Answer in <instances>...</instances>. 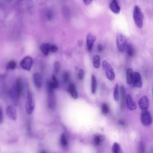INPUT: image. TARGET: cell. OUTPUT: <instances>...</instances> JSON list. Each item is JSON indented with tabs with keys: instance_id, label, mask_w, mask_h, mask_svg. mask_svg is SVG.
<instances>
[{
	"instance_id": "obj_25",
	"label": "cell",
	"mask_w": 153,
	"mask_h": 153,
	"mask_svg": "<svg viewBox=\"0 0 153 153\" xmlns=\"http://www.w3.org/2000/svg\"><path fill=\"white\" fill-rule=\"evenodd\" d=\"M60 142L61 145L64 147L66 146L68 144L66 137L64 133L63 134L61 137Z\"/></svg>"
},
{
	"instance_id": "obj_39",
	"label": "cell",
	"mask_w": 153,
	"mask_h": 153,
	"mask_svg": "<svg viewBox=\"0 0 153 153\" xmlns=\"http://www.w3.org/2000/svg\"><path fill=\"white\" fill-rule=\"evenodd\" d=\"M119 123L121 125H123L125 123L124 121L122 119H121L119 121Z\"/></svg>"
},
{
	"instance_id": "obj_17",
	"label": "cell",
	"mask_w": 153,
	"mask_h": 153,
	"mask_svg": "<svg viewBox=\"0 0 153 153\" xmlns=\"http://www.w3.org/2000/svg\"><path fill=\"white\" fill-rule=\"evenodd\" d=\"M16 88L18 95V97H20L23 90L22 82L20 78H18L16 80Z\"/></svg>"
},
{
	"instance_id": "obj_14",
	"label": "cell",
	"mask_w": 153,
	"mask_h": 153,
	"mask_svg": "<svg viewBox=\"0 0 153 153\" xmlns=\"http://www.w3.org/2000/svg\"><path fill=\"white\" fill-rule=\"evenodd\" d=\"M126 103L128 108L130 110L133 111L136 109V104L130 94H128L127 96Z\"/></svg>"
},
{
	"instance_id": "obj_23",
	"label": "cell",
	"mask_w": 153,
	"mask_h": 153,
	"mask_svg": "<svg viewBox=\"0 0 153 153\" xmlns=\"http://www.w3.org/2000/svg\"><path fill=\"white\" fill-rule=\"evenodd\" d=\"M109 108L108 105L106 103H103L102 106L101 112L103 115L107 114L109 112Z\"/></svg>"
},
{
	"instance_id": "obj_13",
	"label": "cell",
	"mask_w": 153,
	"mask_h": 153,
	"mask_svg": "<svg viewBox=\"0 0 153 153\" xmlns=\"http://www.w3.org/2000/svg\"><path fill=\"white\" fill-rule=\"evenodd\" d=\"M121 93V102L120 106L121 108L123 109L125 107L126 102V90L124 87L122 86L120 88Z\"/></svg>"
},
{
	"instance_id": "obj_2",
	"label": "cell",
	"mask_w": 153,
	"mask_h": 153,
	"mask_svg": "<svg viewBox=\"0 0 153 153\" xmlns=\"http://www.w3.org/2000/svg\"><path fill=\"white\" fill-rule=\"evenodd\" d=\"M51 82L48 80L47 83V90L48 94V104L49 107L53 109L55 104V99Z\"/></svg>"
},
{
	"instance_id": "obj_38",
	"label": "cell",
	"mask_w": 153,
	"mask_h": 153,
	"mask_svg": "<svg viewBox=\"0 0 153 153\" xmlns=\"http://www.w3.org/2000/svg\"><path fill=\"white\" fill-rule=\"evenodd\" d=\"M83 44V41L81 40H79L78 42V44L79 46H81Z\"/></svg>"
},
{
	"instance_id": "obj_16",
	"label": "cell",
	"mask_w": 153,
	"mask_h": 153,
	"mask_svg": "<svg viewBox=\"0 0 153 153\" xmlns=\"http://www.w3.org/2000/svg\"><path fill=\"white\" fill-rule=\"evenodd\" d=\"M68 91L71 96L74 99H77L78 98V94L76 90V88L75 85L72 83H71L69 84Z\"/></svg>"
},
{
	"instance_id": "obj_22",
	"label": "cell",
	"mask_w": 153,
	"mask_h": 153,
	"mask_svg": "<svg viewBox=\"0 0 153 153\" xmlns=\"http://www.w3.org/2000/svg\"><path fill=\"white\" fill-rule=\"evenodd\" d=\"M104 137L102 135H96L94 138L95 143L96 145H98L101 142L104 141Z\"/></svg>"
},
{
	"instance_id": "obj_12",
	"label": "cell",
	"mask_w": 153,
	"mask_h": 153,
	"mask_svg": "<svg viewBox=\"0 0 153 153\" xmlns=\"http://www.w3.org/2000/svg\"><path fill=\"white\" fill-rule=\"evenodd\" d=\"M33 80L35 85L38 88H40L43 85V79L40 74L36 73L34 75Z\"/></svg>"
},
{
	"instance_id": "obj_26",
	"label": "cell",
	"mask_w": 153,
	"mask_h": 153,
	"mask_svg": "<svg viewBox=\"0 0 153 153\" xmlns=\"http://www.w3.org/2000/svg\"><path fill=\"white\" fill-rule=\"evenodd\" d=\"M51 84L54 89H57L58 88L59 86V82L56 77L53 75L52 77Z\"/></svg>"
},
{
	"instance_id": "obj_11",
	"label": "cell",
	"mask_w": 153,
	"mask_h": 153,
	"mask_svg": "<svg viewBox=\"0 0 153 153\" xmlns=\"http://www.w3.org/2000/svg\"><path fill=\"white\" fill-rule=\"evenodd\" d=\"M96 40V37L91 33L89 34L87 37V45L88 50H92L94 44Z\"/></svg>"
},
{
	"instance_id": "obj_30",
	"label": "cell",
	"mask_w": 153,
	"mask_h": 153,
	"mask_svg": "<svg viewBox=\"0 0 153 153\" xmlns=\"http://www.w3.org/2000/svg\"><path fill=\"white\" fill-rule=\"evenodd\" d=\"M138 153H144L145 150V147L142 142H141L138 146Z\"/></svg>"
},
{
	"instance_id": "obj_10",
	"label": "cell",
	"mask_w": 153,
	"mask_h": 153,
	"mask_svg": "<svg viewBox=\"0 0 153 153\" xmlns=\"http://www.w3.org/2000/svg\"><path fill=\"white\" fill-rule=\"evenodd\" d=\"M138 104L140 108L143 110H147L149 106V102L148 97L143 96L139 100Z\"/></svg>"
},
{
	"instance_id": "obj_20",
	"label": "cell",
	"mask_w": 153,
	"mask_h": 153,
	"mask_svg": "<svg viewBox=\"0 0 153 153\" xmlns=\"http://www.w3.org/2000/svg\"><path fill=\"white\" fill-rule=\"evenodd\" d=\"M93 63L94 67L96 68H99L100 65V59L98 55H95L93 59Z\"/></svg>"
},
{
	"instance_id": "obj_41",
	"label": "cell",
	"mask_w": 153,
	"mask_h": 153,
	"mask_svg": "<svg viewBox=\"0 0 153 153\" xmlns=\"http://www.w3.org/2000/svg\"></svg>"
},
{
	"instance_id": "obj_35",
	"label": "cell",
	"mask_w": 153,
	"mask_h": 153,
	"mask_svg": "<svg viewBox=\"0 0 153 153\" xmlns=\"http://www.w3.org/2000/svg\"><path fill=\"white\" fill-rule=\"evenodd\" d=\"M58 50V48L56 46L52 45L51 46V50L54 53L56 52Z\"/></svg>"
},
{
	"instance_id": "obj_32",
	"label": "cell",
	"mask_w": 153,
	"mask_h": 153,
	"mask_svg": "<svg viewBox=\"0 0 153 153\" xmlns=\"http://www.w3.org/2000/svg\"><path fill=\"white\" fill-rule=\"evenodd\" d=\"M85 73L82 69H80L78 73V77L79 79L82 80L84 78Z\"/></svg>"
},
{
	"instance_id": "obj_36",
	"label": "cell",
	"mask_w": 153,
	"mask_h": 153,
	"mask_svg": "<svg viewBox=\"0 0 153 153\" xmlns=\"http://www.w3.org/2000/svg\"><path fill=\"white\" fill-rule=\"evenodd\" d=\"M85 4L87 5H90L92 3V1L90 0H87V1H83Z\"/></svg>"
},
{
	"instance_id": "obj_40",
	"label": "cell",
	"mask_w": 153,
	"mask_h": 153,
	"mask_svg": "<svg viewBox=\"0 0 153 153\" xmlns=\"http://www.w3.org/2000/svg\"><path fill=\"white\" fill-rule=\"evenodd\" d=\"M41 153H46L45 152L43 151L41 152Z\"/></svg>"
},
{
	"instance_id": "obj_37",
	"label": "cell",
	"mask_w": 153,
	"mask_h": 153,
	"mask_svg": "<svg viewBox=\"0 0 153 153\" xmlns=\"http://www.w3.org/2000/svg\"><path fill=\"white\" fill-rule=\"evenodd\" d=\"M102 47L101 44H99L98 46V50L99 52H101L102 50Z\"/></svg>"
},
{
	"instance_id": "obj_29",
	"label": "cell",
	"mask_w": 153,
	"mask_h": 153,
	"mask_svg": "<svg viewBox=\"0 0 153 153\" xmlns=\"http://www.w3.org/2000/svg\"><path fill=\"white\" fill-rule=\"evenodd\" d=\"M114 97L115 100L117 101L119 99V86L118 84L116 85L114 92Z\"/></svg>"
},
{
	"instance_id": "obj_4",
	"label": "cell",
	"mask_w": 153,
	"mask_h": 153,
	"mask_svg": "<svg viewBox=\"0 0 153 153\" xmlns=\"http://www.w3.org/2000/svg\"><path fill=\"white\" fill-rule=\"evenodd\" d=\"M141 121L145 126H148L152 123V118L151 114L147 110H143L141 114Z\"/></svg>"
},
{
	"instance_id": "obj_28",
	"label": "cell",
	"mask_w": 153,
	"mask_h": 153,
	"mask_svg": "<svg viewBox=\"0 0 153 153\" xmlns=\"http://www.w3.org/2000/svg\"><path fill=\"white\" fill-rule=\"evenodd\" d=\"M17 63L16 61H9L7 64L6 68L7 69H14L16 68Z\"/></svg>"
},
{
	"instance_id": "obj_15",
	"label": "cell",
	"mask_w": 153,
	"mask_h": 153,
	"mask_svg": "<svg viewBox=\"0 0 153 153\" xmlns=\"http://www.w3.org/2000/svg\"><path fill=\"white\" fill-rule=\"evenodd\" d=\"M109 7L111 10L116 14H118L120 12V7L116 0H114L110 3Z\"/></svg>"
},
{
	"instance_id": "obj_7",
	"label": "cell",
	"mask_w": 153,
	"mask_h": 153,
	"mask_svg": "<svg viewBox=\"0 0 153 153\" xmlns=\"http://www.w3.org/2000/svg\"><path fill=\"white\" fill-rule=\"evenodd\" d=\"M33 63V60L30 57H27L24 58L20 62V66L24 70L30 71Z\"/></svg>"
},
{
	"instance_id": "obj_27",
	"label": "cell",
	"mask_w": 153,
	"mask_h": 153,
	"mask_svg": "<svg viewBox=\"0 0 153 153\" xmlns=\"http://www.w3.org/2000/svg\"><path fill=\"white\" fill-rule=\"evenodd\" d=\"M112 151L114 153H121V147L117 143H115L112 147Z\"/></svg>"
},
{
	"instance_id": "obj_5",
	"label": "cell",
	"mask_w": 153,
	"mask_h": 153,
	"mask_svg": "<svg viewBox=\"0 0 153 153\" xmlns=\"http://www.w3.org/2000/svg\"><path fill=\"white\" fill-rule=\"evenodd\" d=\"M102 67L108 79L110 80H114L115 78V74L112 66L105 60L103 62Z\"/></svg>"
},
{
	"instance_id": "obj_3",
	"label": "cell",
	"mask_w": 153,
	"mask_h": 153,
	"mask_svg": "<svg viewBox=\"0 0 153 153\" xmlns=\"http://www.w3.org/2000/svg\"><path fill=\"white\" fill-rule=\"evenodd\" d=\"M26 112L28 115L32 114L35 107V103L31 92L29 91L27 94V101L25 104Z\"/></svg>"
},
{
	"instance_id": "obj_33",
	"label": "cell",
	"mask_w": 153,
	"mask_h": 153,
	"mask_svg": "<svg viewBox=\"0 0 153 153\" xmlns=\"http://www.w3.org/2000/svg\"><path fill=\"white\" fill-rule=\"evenodd\" d=\"M70 78V74L68 72L65 73L64 75L63 80L65 82H68Z\"/></svg>"
},
{
	"instance_id": "obj_6",
	"label": "cell",
	"mask_w": 153,
	"mask_h": 153,
	"mask_svg": "<svg viewBox=\"0 0 153 153\" xmlns=\"http://www.w3.org/2000/svg\"><path fill=\"white\" fill-rule=\"evenodd\" d=\"M116 43L118 49L121 52L124 51L127 45V41L126 38L122 34L120 33H118L117 35Z\"/></svg>"
},
{
	"instance_id": "obj_19",
	"label": "cell",
	"mask_w": 153,
	"mask_h": 153,
	"mask_svg": "<svg viewBox=\"0 0 153 153\" xmlns=\"http://www.w3.org/2000/svg\"><path fill=\"white\" fill-rule=\"evenodd\" d=\"M134 73L132 69L128 68L127 72V81L128 84L130 85L132 82Z\"/></svg>"
},
{
	"instance_id": "obj_18",
	"label": "cell",
	"mask_w": 153,
	"mask_h": 153,
	"mask_svg": "<svg viewBox=\"0 0 153 153\" xmlns=\"http://www.w3.org/2000/svg\"><path fill=\"white\" fill-rule=\"evenodd\" d=\"M41 50L45 55H47L51 50V46L48 44H44L40 46Z\"/></svg>"
},
{
	"instance_id": "obj_31",
	"label": "cell",
	"mask_w": 153,
	"mask_h": 153,
	"mask_svg": "<svg viewBox=\"0 0 153 153\" xmlns=\"http://www.w3.org/2000/svg\"><path fill=\"white\" fill-rule=\"evenodd\" d=\"M54 69L55 73L59 74L60 69V63L58 61L55 62L54 65Z\"/></svg>"
},
{
	"instance_id": "obj_34",
	"label": "cell",
	"mask_w": 153,
	"mask_h": 153,
	"mask_svg": "<svg viewBox=\"0 0 153 153\" xmlns=\"http://www.w3.org/2000/svg\"><path fill=\"white\" fill-rule=\"evenodd\" d=\"M4 115L3 111L1 108V109H0V123H1V124L4 121Z\"/></svg>"
},
{
	"instance_id": "obj_21",
	"label": "cell",
	"mask_w": 153,
	"mask_h": 153,
	"mask_svg": "<svg viewBox=\"0 0 153 153\" xmlns=\"http://www.w3.org/2000/svg\"><path fill=\"white\" fill-rule=\"evenodd\" d=\"M92 80V93H94L96 91L97 89V81L94 76L92 75L91 77Z\"/></svg>"
},
{
	"instance_id": "obj_8",
	"label": "cell",
	"mask_w": 153,
	"mask_h": 153,
	"mask_svg": "<svg viewBox=\"0 0 153 153\" xmlns=\"http://www.w3.org/2000/svg\"><path fill=\"white\" fill-rule=\"evenodd\" d=\"M132 82L134 86L138 88L142 87V81L141 75L140 73L136 72L134 73Z\"/></svg>"
},
{
	"instance_id": "obj_1",
	"label": "cell",
	"mask_w": 153,
	"mask_h": 153,
	"mask_svg": "<svg viewBox=\"0 0 153 153\" xmlns=\"http://www.w3.org/2000/svg\"><path fill=\"white\" fill-rule=\"evenodd\" d=\"M133 19L136 25L139 28L142 29L143 27L144 16L140 7L136 5L133 11Z\"/></svg>"
},
{
	"instance_id": "obj_9",
	"label": "cell",
	"mask_w": 153,
	"mask_h": 153,
	"mask_svg": "<svg viewBox=\"0 0 153 153\" xmlns=\"http://www.w3.org/2000/svg\"><path fill=\"white\" fill-rule=\"evenodd\" d=\"M6 113L7 116L11 120L15 121L17 118L16 110L13 106L10 105L7 107Z\"/></svg>"
},
{
	"instance_id": "obj_24",
	"label": "cell",
	"mask_w": 153,
	"mask_h": 153,
	"mask_svg": "<svg viewBox=\"0 0 153 153\" xmlns=\"http://www.w3.org/2000/svg\"><path fill=\"white\" fill-rule=\"evenodd\" d=\"M127 51L128 55L130 57L133 56L134 49L133 47L130 44H128L127 46Z\"/></svg>"
}]
</instances>
